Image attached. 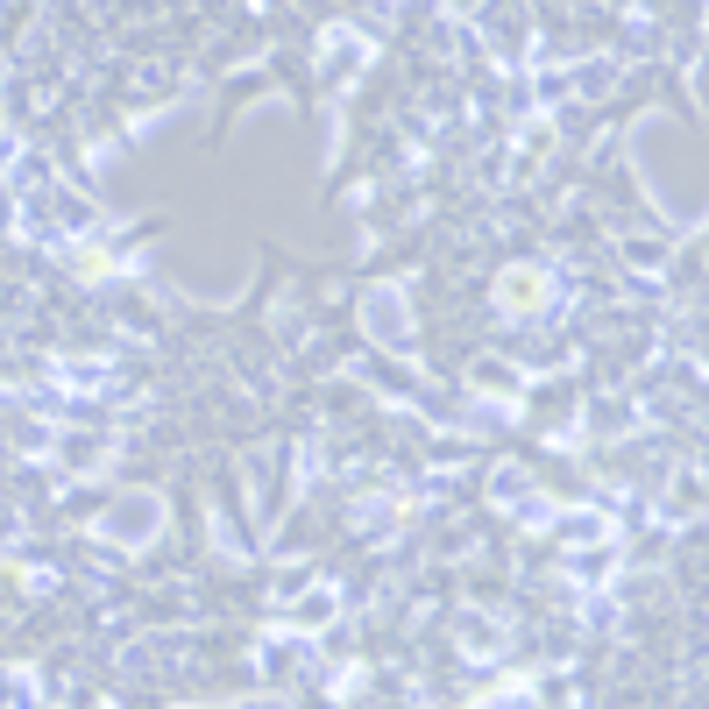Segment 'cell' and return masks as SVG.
<instances>
[{"label":"cell","instance_id":"6da1fadb","mask_svg":"<svg viewBox=\"0 0 709 709\" xmlns=\"http://www.w3.org/2000/svg\"><path fill=\"white\" fill-rule=\"evenodd\" d=\"M532 291H546V277H539V270H511V277H504V298H511L518 312H525V305H539Z\"/></svg>","mask_w":709,"mask_h":709}]
</instances>
